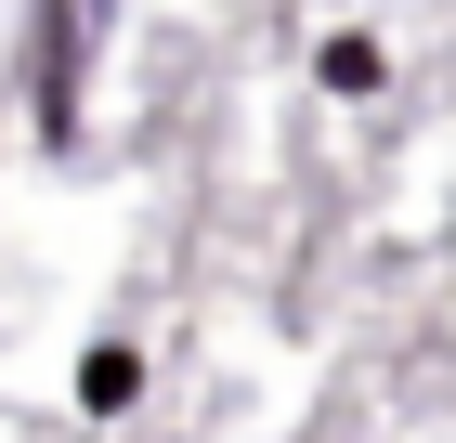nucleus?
<instances>
[{"mask_svg": "<svg viewBox=\"0 0 456 443\" xmlns=\"http://www.w3.org/2000/svg\"><path fill=\"white\" fill-rule=\"evenodd\" d=\"M131 391H143L131 340H92V352H78V405H92V417H105V405H131Z\"/></svg>", "mask_w": 456, "mask_h": 443, "instance_id": "1", "label": "nucleus"}]
</instances>
